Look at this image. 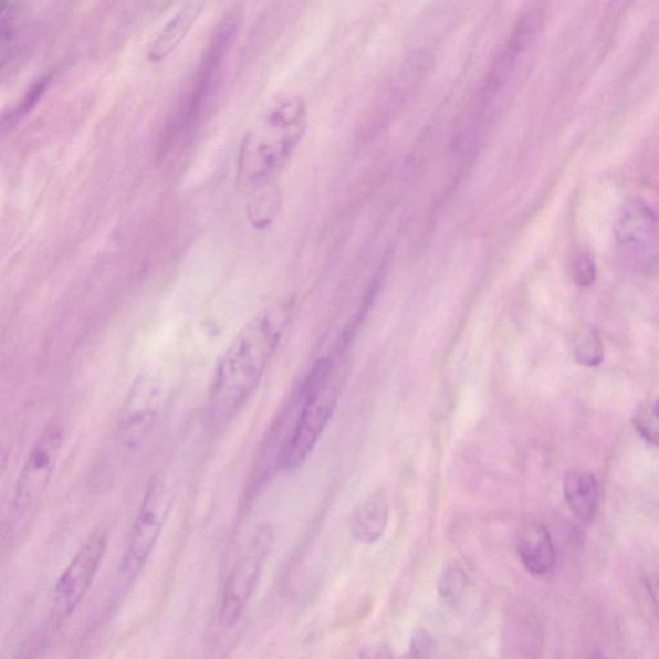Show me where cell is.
<instances>
[{
    "label": "cell",
    "mask_w": 659,
    "mask_h": 659,
    "mask_svg": "<svg viewBox=\"0 0 659 659\" xmlns=\"http://www.w3.org/2000/svg\"><path fill=\"white\" fill-rule=\"evenodd\" d=\"M431 650H433V639L429 634L423 630L416 631L410 642V657H429Z\"/></svg>",
    "instance_id": "ffe728a7"
},
{
    "label": "cell",
    "mask_w": 659,
    "mask_h": 659,
    "mask_svg": "<svg viewBox=\"0 0 659 659\" xmlns=\"http://www.w3.org/2000/svg\"><path fill=\"white\" fill-rule=\"evenodd\" d=\"M341 389L342 379L334 359L317 360L300 390L301 409L292 435L278 454L281 472H295L308 460L333 418Z\"/></svg>",
    "instance_id": "3957f363"
},
{
    "label": "cell",
    "mask_w": 659,
    "mask_h": 659,
    "mask_svg": "<svg viewBox=\"0 0 659 659\" xmlns=\"http://www.w3.org/2000/svg\"><path fill=\"white\" fill-rule=\"evenodd\" d=\"M467 576L458 567L449 568L439 580V592L443 599L450 604H457L462 599L467 590Z\"/></svg>",
    "instance_id": "e0dca14e"
},
{
    "label": "cell",
    "mask_w": 659,
    "mask_h": 659,
    "mask_svg": "<svg viewBox=\"0 0 659 659\" xmlns=\"http://www.w3.org/2000/svg\"><path fill=\"white\" fill-rule=\"evenodd\" d=\"M574 273L579 285H592L595 280V266L592 259L586 255L578 257L575 262Z\"/></svg>",
    "instance_id": "d6986e66"
},
{
    "label": "cell",
    "mask_w": 659,
    "mask_h": 659,
    "mask_svg": "<svg viewBox=\"0 0 659 659\" xmlns=\"http://www.w3.org/2000/svg\"><path fill=\"white\" fill-rule=\"evenodd\" d=\"M52 80V74L44 75L39 77V80L30 86L18 106H15L10 114L3 115V130L8 127H12V125L18 123L22 116L29 114L30 109H33L38 105V102L41 101L46 90H49Z\"/></svg>",
    "instance_id": "9a60e30c"
},
{
    "label": "cell",
    "mask_w": 659,
    "mask_h": 659,
    "mask_svg": "<svg viewBox=\"0 0 659 659\" xmlns=\"http://www.w3.org/2000/svg\"><path fill=\"white\" fill-rule=\"evenodd\" d=\"M160 414V394L154 384L133 388L117 422V442L125 452H136L151 436Z\"/></svg>",
    "instance_id": "ba28073f"
},
{
    "label": "cell",
    "mask_w": 659,
    "mask_h": 659,
    "mask_svg": "<svg viewBox=\"0 0 659 659\" xmlns=\"http://www.w3.org/2000/svg\"><path fill=\"white\" fill-rule=\"evenodd\" d=\"M634 427L646 442L659 447V397L635 414Z\"/></svg>",
    "instance_id": "2e32d148"
},
{
    "label": "cell",
    "mask_w": 659,
    "mask_h": 659,
    "mask_svg": "<svg viewBox=\"0 0 659 659\" xmlns=\"http://www.w3.org/2000/svg\"><path fill=\"white\" fill-rule=\"evenodd\" d=\"M619 245L635 258L648 259L659 249V218L646 203H627L617 219Z\"/></svg>",
    "instance_id": "9c48e42d"
},
{
    "label": "cell",
    "mask_w": 659,
    "mask_h": 659,
    "mask_svg": "<svg viewBox=\"0 0 659 659\" xmlns=\"http://www.w3.org/2000/svg\"><path fill=\"white\" fill-rule=\"evenodd\" d=\"M64 441L65 427L54 419L39 435L23 462L15 482L10 515L4 525L6 537L10 538V543H18L33 524L57 467Z\"/></svg>",
    "instance_id": "277c9868"
},
{
    "label": "cell",
    "mask_w": 659,
    "mask_h": 659,
    "mask_svg": "<svg viewBox=\"0 0 659 659\" xmlns=\"http://www.w3.org/2000/svg\"><path fill=\"white\" fill-rule=\"evenodd\" d=\"M576 357L579 364L585 366H596L602 363L603 347L599 337L595 335L586 337L577 345Z\"/></svg>",
    "instance_id": "ac0fdd59"
},
{
    "label": "cell",
    "mask_w": 659,
    "mask_h": 659,
    "mask_svg": "<svg viewBox=\"0 0 659 659\" xmlns=\"http://www.w3.org/2000/svg\"><path fill=\"white\" fill-rule=\"evenodd\" d=\"M563 492L571 512L580 522L594 521L600 504V489L592 472L584 469L571 470L564 478Z\"/></svg>",
    "instance_id": "8fae6325"
},
{
    "label": "cell",
    "mask_w": 659,
    "mask_h": 659,
    "mask_svg": "<svg viewBox=\"0 0 659 659\" xmlns=\"http://www.w3.org/2000/svg\"><path fill=\"white\" fill-rule=\"evenodd\" d=\"M648 588L650 594H652V598L656 602V606L659 609V579L652 580V583L649 584Z\"/></svg>",
    "instance_id": "44dd1931"
},
{
    "label": "cell",
    "mask_w": 659,
    "mask_h": 659,
    "mask_svg": "<svg viewBox=\"0 0 659 659\" xmlns=\"http://www.w3.org/2000/svg\"><path fill=\"white\" fill-rule=\"evenodd\" d=\"M286 304L259 311L219 358L208 397L211 427L223 429L253 397L289 324Z\"/></svg>",
    "instance_id": "6da1fadb"
},
{
    "label": "cell",
    "mask_w": 659,
    "mask_h": 659,
    "mask_svg": "<svg viewBox=\"0 0 659 659\" xmlns=\"http://www.w3.org/2000/svg\"><path fill=\"white\" fill-rule=\"evenodd\" d=\"M274 533L261 525L234 562L223 587L219 619L226 627L237 624L253 596L264 564L272 552Z\"/></svg>",
    "instance_id": "52a82bcc"
},
{
    "label": "cell",
    "mask_w": 659,
    "mask_h": 659,
    "mask_svg": "<svg viewBox=\"0 0 659 659\" xmlns=\"http://www.w3.org/2000/svg\"><path fill=\"white\" fill-rule=\"evenodd\" d=\"M171 505L172 492L169 484L160 474L153 477L132 525L127 548L123 555L122 572L125 577H137L150 561Z\"/></svg>",
    "instance_id": "5b68a950"
},
{
    "label": "cell",
    "mask_w": 659,
    "mask_h": 659,
    "mask_svg": "<svg viewBox=\"0 0 659 659\" xmlns=\"http://www.w3.org/2000/svg\"><path fill=\"white\" fill-rule=\"evenodd\" d=\"M389 505L386 493L376 490L358 504L352 515V535L359 543L374 544L388 527Z\"/></svg>",
    "instance_id": "7c38bea8"
},
{
    "label": "cell",
    "mask_w": 659,
    "mask_h": 659,
    "mask_svg": "<svg viewBox=\"0 0 659 659\" xmlns=\"http://www.w3.org/2000/svg\"><path fill=\"white\" fill-rule=\"evenodd\" d=\"M108 532L106 529L94 530L76 552L72 562L61 575L54 588L50 614V629L59 630L74 614L86 593L106 553Z\"/></svg>",
    "instance_id": "8992f818"
},
{
    "label": "cell",
    "mask_w": 659,
    "mask_h": 659,
    "mask_svg": "<svg viewBox=\"0 0 659 659\" xmlns=\"http://www.w3.org/2000/svg\"><path fill=\"white\" fill-rule=\"evenodd\" d=\"M516 552L525 569L531 575H551L556 563V552L551 532L544 524H524L516 537Z\"/></svg>",
    "instance_id": "30bf717a"
},
{
    "label": "cell",
    "mask_w": 659,
    "mask_h": 659,
    "mask_svg": "<svg viewBox=\"0 0 659 659\" xmlns=\"http://www.w3.org/2000/svg\"><path fill=\"white\" fill-rule=\"evenodd\" d=\"M0 42H2V62L3 69L11 62L18 45V20H19V3L18 0H0Z\"/></svg>",
    "instance_id": "5bb4252c"
},
{
    "label": "cell",
    "mask_w": 659,
    "mask_h": 659,
    "mask_svg": "<svg viewBox=\"0 0 659 659\" xmlns=\"http://www.w3.org/2000/svg\"><path fill=\"white\" fill-rule=\"evenodd\" d=\"M202 12V3H190L182 8L168 21L158 38L148 50L147 59L153 64H160L175 53L186 36L190 34Z\"/></svg>",
    "instance_id": "4fadbf2b"
},
{
    "label": "cell",
    "mask_w": 659,
    "mask_h": 659,
    "mask_svg": "<svg viewBox=\"0 0 659 659\" xmlns=\"http://www.w3.org/2000/svg\"><path fill=\"white\" fill-rule=\"evenodd\" d=\"M308 112L297 96L272 102L250 125L241 140L237 180L241 190L270 186L293 158L307 130Z\"/></svg>",
    "instance_id": "7a4b0ae2"
}]
</instances>
